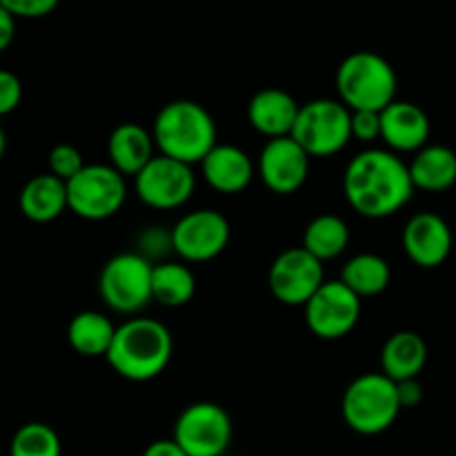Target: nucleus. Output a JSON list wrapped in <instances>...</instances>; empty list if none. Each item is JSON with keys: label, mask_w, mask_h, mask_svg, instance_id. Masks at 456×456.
I'll list each match as a JSON object with an SVG mask.
<instances>
[{"label": "nucleus", "mask_w": 456, "mask_h": 456, "mask_svg": "<svg viewBox=\"0 0 456 456\" xmlns=\"http://www.w3.org/2000/svg\"><path fill=\"white\" fill-rule=\"evenodd\" d=\"M343 194L356 214L379 221L395 216L412 200L414 183L408 163L399 154L370 147L347 163Z\"/></svg>", "instance_id": "nucleus-1"}, {"label": "nucleus", "mask_w": 456, "mask_h": 456, "mask_svg": "<svg viewBox=\"0 0 456 456\" xmlns=\"http://www.w3.org/2000/svg\"><path fill=\"white\" fill-rule=\"evenodd\" d=\"M174 354L172 332L160 321L132 316L116 328L107 363L118 377L145 383L160 377Z\"/></svg>", "instance_id": "nucleus-2"}, {"label": "nucleus", "mask_w": 456, "mask_h": 456, "mask_svg": "<svg viewBox=\"0 0 456 456\" xmlns=\"http://www.w3.org/2000/svg\"><path fill=\"white\" fill-rule=\"evenodd\" d=\"M151 136L159 154L191 167L200 165V160L218 145L214 116L200 102L187 98L160 107L151 125Z\"/></svg>", "instance_id": "nucleus-3"}, {"label": "nucleus", "mask_w": 456, "mask_h": 456, "mask_svg": "<svg viewBox=\"0 0 456 456\" xmlns=\"http://www.w3.org/2000/svg\"><path fill=\"white\" fill-rule=\"evenodd\" d=\"M396 71L387 58L374 52H354L337 69L338 101L350 111H381L396 101Z\"/></svg>", "instance_id": "nucleus-4"}, {"label": "nucleus", "mask_w": 456, "mask_h": 456, "mask_svg": "<svg viewBox=\"0 0 456 456\" xmlns=\"http://www.w3.org/2000/svg\"><path fill=\"white\" fill-rule=\"evenodd\" d=\"M341 412L356 435L374 436L390 430L401 412L396 383L383 372L361 374L343 392Z\"/></svg>", "instance_id": "nucleus-5"}, {"label": "nucleus", "mask_w": 456, "mask_h": 456, "mask_svg": "<svg viewBox=\"0 0 456 456\" xmlns=\"http://www.w3.org/2000/svg\"><path fill=\"white\" fill-rule=\"evenodd\" d=\"M151 274H154V263L147 261L142 254H116L102 265L98 276V294L116 314L136 316L150 305V301H154Z\"/></svg>", "instance_id": "nucleus-6"}, {"label": "nucleus", "mask_w": 456, "mask_h": 456, "mask_svg": "<svg viewBox=\"0 0 456 456\" xmlns=\"http://www.w3.org/2000/svg\"><path fill=\"white\" fill-rule=\"evenodd\" d=\"M292 138L312 156L328 159L352 141V111L338 98H316L301 105Z\"/></svg>", "instance_id": "nucleus-7"}, {"label": "nucleus", "mask_w": 456, "mask_h": 456, "mask_svg": "<svg viewBox=\"0 0 456 456\" xmlns=\"http://www.w3.org/2000/svg\"><path fill=\"white\" fill-rule=\"evenodd\" d=\"M127 200V181L111 165H85L67 181V208L85 221H105L118 214Z\"/></svg>", "instance_id": "nucleus-8"}, {"label": "nucleus", "mask_w": 456, "mask_h": 456, "mask_svg": "<svg viewBox=\"0 0 456 456\" xmlns=\"http://www.w3.org/2000/svg\"><path fill=\"white\" fill-rule=\"evenodd\" d=\"M232 436L230 412L212 401H196L176 417L172 439L187 456H227Z\"/></svg>", "instance_id": "nucleus-9"}, {"label": "nucleus", "mask_w": 456, "mask_h": 456, "mask_svg": "<svg viewBox=\"0 0 456 456\" xmlns=\"http://www.w3.org/2000/svg\"><path fill=\"white\" fill-rule=\"evenodd\" d=\"M196 190V174L191 165L156 154L134 176V191L151 209H178L191 199Z\"/></svg>", "instance_id": "nucleus-10"}, {"label": "nucleus", "mask_w": 456, "mask_h": 456, "mask_svg": "<svg viewBox=\"0 0 456 456\" xmlns=\"http://www.w3.org/2000/svg\"><path fill=\"white\" fill-rule=\"evenodd\" d=\"M305 323L314 337L337 341L347 337L361 319V297L341 279L325 281L319 292L305 303Z\"/></svg>", "instance_id": "nucleus-11"}, {"label": "nucleus", "mask_w": 456, "mask_h": 456, "mask_svg": "<svg viewBox=\"0 0 456 456\" xmlns=\"http://www.w3.org/2000/svg\"><path fill=\"white\" fill-rule=\"evenodd\" d=\"M272 297L289 307H305V303L325 283L323 263L305 248H289L274 258L267 274Z\"/></svg>", "instance_id": "nucleus-12"}, {"label": "nucleus", "mask_w": 456, "mask_h": 456, "mask_svg": "<svg viewBox=\"0 0 456 456\" xmlns=\"http://www.w3.org/2000/svg\"><path fill=\"white\" fill-rule=\"evenodd\" d=\"M232 225L216 209H194L172 227L174 252L183 263H208L225 252Z\"/></svg>", "instance_id": "nucleus-13"}, {"label": "nucleus", "mask_w": 456, "mask_h": 456, "mask_svg": "<svg viewBox=\"0 0 456 456\" xmlns=\"http://www.w3.org/2000/svg\"><path fill=\"white\" fill-rule=\"evenodd\" d=\"M310 160L312 156L292 136L272 138L258 154L256 174L267 190L288 196L305 185Z\"/></svg>", "instance_id": "nucleus-14"}, {"label": "nucleus", "mask_w": 456, "mask_h": 456, "mask_svg": "<svg viewBox=\"0 0 456 456\" xmlns=\"http://www.w3.org/2000/svg\"><path fill=\"white\" fill-rule=\"evenodd\" d=\"M401 245H403L405 256L414 265L432 270V267H439L448 261L450 252H452V230L439 214H414L405 223Z\"/></svg>", "instance_id": "nucleus-15"}, {"label": "nucleus", "mask_w": 456, "mask_h": 456, "mask_svg": "<svg viewBox=\"0 0 456 456\" xmlns=\"http://www.w3.org/2000/svg\"><path fill=\"white\" fill-rule=\"evenodd\" d=\"M430 116L426 110L410 101H392L381 110V141L395 154L414 151L428 145L430 141Z\"/></svg>", "instance_id": "nucleus-16"}, {"label": "nucleus", "mask_w": 456, "mask_h": 456, "mask_svg": "<svg viewBox=\"0 0 456 456\" xmlns=\"http://www.w3.org/2000/svg\"><path fill=\"white\" fill-rule=\"evenodd\" d=\"M301 105L289 92L279 87H265L249 98L248 120L261 136L272 138L292 136Z\"/></svg>", "instance_id": "nucleus-17"}, {"label": "nucleus", "mask_w": 456, "mask_h": 456, "mask_svg": "<svg viewBox=\"0 0 456 456\" xmlns=\"http://www.w3.org/2000/svg\"><path fill=\"white\" fill-rule=\"evenodd\" d=\"M200 174L212 190L221 191V194H239V191L248 190L249 183L256 176V163L240 147L218 142L200 160Z\"/></svg>", "instance_id": "nucleus-18"}, {"label": "nucleus", "mask_w": 456, "mask_h": 456, "mask_svg": "<svg viewBox=\"0 0 456 456\" xmlns=\"http://www.w3.org/2000/svg\"><path fill=\"white\" fill-rule=\"evenodd\" d=\"M110 165L123 176H136L156 156V142L150 129L138 123H120L107 141Z\"/></svg>", "instance_id": "nucleus-19"}, {"label": "nucleus", "mask_w": 456, "mask_h": 456, "mask_svg": "<svg viewBox=\"0 0 456 456\" xmlns=\"http://www.w3.org/2000/svg\"><path fill=\"white\" fill-rule=\"evenodd\" d=\"M428 363V343L421 334L401 330L395 332L381 350V372L395 383L419 379Z\"/></svg>", "instance_id": "nucleus-20"}, {"label": "nucleus", "mask_w": 456, "mask_h": 456, "mask_svg": "<svg viewBox=\"0 0 456 456\" xmlns=\"http://www.w3.org/2000/svg\"><path fill=\"white\" fill-rule=\"evenodd\" d=\"M22 216L31 223L56 221L67 208V183L53 174H38L29 178L18 196Z\"/></svg>", "instance_id": "nucleus-21"}, {"label": "nucleus", "mask_w": 456, "mask_h": 456, "mask_svg": "<svg viewBox=\"0 0 456 456\" xmlns=\"http://www.w3.org/2000/svg\"><path fill=\"white\" fill-rule=\"evenodd\" d=\"M408 167L414 190L445 191L456 183V151L445 145H426Z\"/></svg>", "instance_id": "nucleus-22"}, {"label": "nucleus", "mask_w": 456, "mask_h": 456, "mask_svg": "<svg viewBox=\"0 0 456 456\" xmlns=\"http://www.w3.org/2000/svg\"><path fill=\"white\" fill-rule=\"evenodd\" d=\"M114 334L116 325L111 323L110 316L96 310L78 312L67 325V341H69L71 350L87 359L107 356Z\"/></svg>", "instance_id": "nucleus-23"}, {"label": "nucleus", "mask_w": 456, "mask_h": 456, "mask_svg": "<svg viewBox=\"0 0 456 456\" xmlns=\"http://www.w3.org/2000/svg\"><path fill=\"white\" fill-rule=\"evenodd\" d=\"M151 294H154V301H159L165 307L187 305L196 294L194 272L183 261L154 263Z\"/></svg>", "instance_id": "nucleus-24"}, {"label": "nucleus", "mask_w": 456, "mask_h": 456, "mask_svg": "<svg viewBox=\"0 0 456 456\" xmlns=\"http://www.w3.org/2000/svg\"><path fill=\"white\" fill-rule=\"evenodd\" d=\"M341 281L361 298L379 297L387 289L392 281V270L387 261L379 254L363 252L352 256L343 265Z\"/></svg>", "instance_id": "nucleus-25"}, {"label": "nucleus", "mask_w": 456, "mask_h": 456, "mask_svg": "<svg viewBox=\"0 0 456 456\" xmlns=\"http://www.w3.org/2000/svg\"><path fill=\"white\" fill-rule=\"evenodd\" d=\"M347 245H350V227H347V223L337 214H321V216L312 218L310 225L305 227L301 248H305L312 256L325 263L341 256Z\"/></svg>", "instance_id": "nucleus-26"}, {"label": "nucleus", "mask_w": 456, "mask_h": 456, "mask_svg": "<svg viewBox=\"0 0 456 456\" xmlns=\"http://www.w3.org/2000/svg\"><path fill=\"white\" fill-rule=\"evenodd\" d=\"M61 439L47 423H25L18 428L9 445V456H61Z\"/></svg>", "instance_id": "nucleus-27"}, {"label": "nucleus", "mask_w": 456, "mask_h": 456, "mask_svg": "<svg viewBox=\"0 0 456 456\" xmlns=\"http://www.w3.org/2000/svg\"><path fill=\"white\" fill-rule=\"evenodd\" d=\"M47 165H49V174H53L61 181H71L78 172H83L85 160L83 154L76 150L74 145L69 142H58V145L52 147L47 156Z\"/></svg>", "instance_id": "nucleus-28"}, {"label": "nucleus", "mask_w": 456, "mask_h": 456, "mask_svg": "<svg viewBox=\"0 0 456 456\" xmlns=\"http://www.w3.org/2000/svg\"><path fill=\"white\" fill-rule=\"evenodd\" d=\"M169 252H174L172 230L165 232V227H147L138 239V254H142L147 261L154 263V258L167 256Z\"/></svg>", "instance_id": "nucleus-29"}, {"label": "nucleus", "mask_w": 456, "mask_h": 456, "mask_svg": "<svg viewBox=\"0 0 456 456\" xmlns=\"http://www.w3.org/2000/svg\"><path fill=\"white\" fill-rule=\"evenodd\" d=\"M354 138L359 142L381 141V111H352V141H354Z\"/></svg>", "instance_id": "nucleus-30"}, {"label": "nucleus", "mask_w": 456, "mask_h": 456, "mask_svg": "<svg viewBox=\"0 0 456 456\" xmlns=\"http://www.w3.org/2000/svg\"><path fill=\"white\" fill-rule=\"evenodd\" d=\"M61 0H0L9 13L16 18H43L58 7Z\"/></svg>", "instance_id": "nucleus-31"}, {"label": "nucleus", "mask_w": 456, "mask_h": 456, "mask_svg": "<svg viewBox=\"0 0 456 456\" xmlns=\"http://www.w3.org/2000/svg\"><path fill=\"white\" fill-rule=\"evenodd\" d=\"M22 83L13 71L0 69V116H7L20 105Z\"/></svg>", "instance_id": "nucleus-32"}, {"label": "nucleus", "mask_w": 456, "mask_h": 456, "mask_svg": "<svg viewBox=\"0 0 456 456\" xmlns=\"http://www.w3.org/2000/svg\"><path fill=\"white\" fill-rule=\"evenodd\" d=\"M396 395H399L401 410L417 408L423 401V387L419 383V379H410V381L396 383Z\"/></svg>", "instance_id": "nucleus-33"}, {"label": "nucleus", "mask_w": 456, "mask_h": 456, "mask_svg": "<svg viewBox=\"0 0 456 456\" xmlns=\"http://www.w3.org/2000/svg\"><path fill=\"white\" fill-rule=\"evenodd\" d=\"M13 36H16V16L0 4V53L13 43Z\"/></svg>", "instance_id": "nucleus-34"}, {"label": "nucleus", "mask_w": 456, "mask_h": 456, "mask_svg": "<svg viewBox=\"0 0 456 456\" xmlns=\"http://www.w3.org/2000/svg\"><path fill=\"white\" fill-rule=\"evenodd\" d=\"M142 456H187V452L174 439H159L147 445Z\"/></svg>", "instance_id": "nucleus-35"}, {"label": "nucleus", "mask_w": 456, "mask_h": 456, "mask_svg": "<svg viewBox=\"0 0 456 456\" xmlns=\"http://www.w3.org/2000/svg\"><path fill=\"white\" fill-rule=\"evenodd\" d=\"M4 150H7V136H4V129L0 125V159L4 156Z\"/></svg>", "instance_id": "nucleus-36"}]
</instances>
